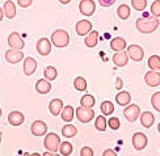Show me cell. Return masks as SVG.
Instances as JSON below:
<instances>
[{
	"instance_id": "1",
	"label": "cell",
	"mask_w": 160,
	"mask_h": 156,
	"mask_svg": "<svg viewBox=\"0 0 160 156\" xmlns=\"http://www.w3.org/2000/svg\"><path fill=\"white\" fill-rule=\"evenodd\" d=\"M160 25V21L158 17H139L137 18V30L141 32L142 34H150L154 33Z\"/></svg>"
},
{
	"instance_id": "2",
	"label": "cell",
	"mask_w": 160,
	"mask_h": 156,
	"mask_svg": "<svg viewBox=\"0 0 160 156\" xmlns=\"http://www.w3.org/2000/svg\"><path fill=\"white\" fill-rule=\"evenodd\" d=\"M50 41H51V45L62 49V47H66L70 43V34L64 29H57L55 32H52Z\"/></svg>"
},
{
	"instance_id": "3",
	"label": "cell",
	"mask_w": 160,
	"mask_h": 156,
	"mask_svg": "<svg viewBox=\"0 0 160 156\" xmlns=\"http://www.w3.org/2000/svg\"><path fill=\"white\" fill-rule=\"evenodd\" d=\"M43 146L48 151L50 152H57L61 146V137L55 133H49L46 134V137L43 139Z\"/></svg>"
},
{
	"instance_id": "4",
	"label": "cell",
	"mask_w": 160,
	"mask_h": 156,
	"mask_svg": "<svg viewBox=\"0 0 160 156\" xmlns=\"http://www.w3.org/2000/svg\"><path fill=\"white\" fill-rule=\"evenodd\" d=\"M75 116L82 123H89V122L95 118V110L93 108H85V106H79L75 110Z\"/></svg>"
},
{
	"instance_id": "5",
	"label": "cell",
	"mask_w": 160,
	"mask_h": 156,
	"mask_svg": "<svg viewBox=\"0 0 160 156\" xmlns=\"http://www.w3.org/2000/svg\"><path fill=\"white\" fill-rule=\"evenodd\" d=\"M148 143V138L147 135L143 134V133H135L132 135V147L135 148L137 151H142L147 147Z\"/></svg>"
},
{
	"instance_id": "6",
	"label": "cell",
	"mask_w": 160,
	"mask_h": 156,
	"mask_svg": "<svg viewBox=\"0 0 160 156\" xmlns=\"http://www.w3.org/2000/svg\"><path fill=\"white\" fill-rule=\"evenodd\" d=\"M8 45L11 49H15V50H22L25 47L24 39L17 32H13L8 36Z\"/></svg>"
},
{
	"instance_id": "7",
	"label": "cell",
	"mask_w": 160,
	"mask_h": 156,
	"mask_svg": "<svg viewBox=\"0 0 160 156\" xmlns=\"http://www.w3.org/2000/svg\"><path fill=\"white\" fill-rule=\"evenodd\" d=\"M123 116L129 122H135L139 118V116H141V108L138 105H134V104L128 105L123 110Z\"/></svg>"
},
{
	"instance_id": "8",
	"label": "cell",
	"mask_w": 160,
	"mask_h": 156,
	"mask_svg": "<svg viewBox=\"0 0 160 156\" xmlns=\"http://www.w3.org/2000/svg\"><path fill=\"white\" fill-rule=\"evenodd\" d=\"M128 54H129V58L131 60H134V62H141L144 57V51L139 45H130L128 47Z\"/></svg>"
},
{
	"instance_id": "9",
	"label": "cell",
	"mask_w": 160,
	"mask_h": 156,
	"mask_svg": "<svg viewBox=\"0 0 160 156\" xmlns=\"http://www.w3.org/2000/svg\"><path fill=\"white\" fill-rule=\"evenodd\" d=\"M30 131H32V135L33 137H43L48 133V126L43 121L38 119V121H34L30 126Z\"/></svg>"
},
{
	"instance_id": "10",
	"label": "cell",
	"mask_w": 160,
	"mask_h": 156,
	"mask_svg": "<svg viewBox=\"0 0 160 156\" xmlns=\"http://www.w3.org/2000/svg\"><path fill=\"white\" fill-rule=\"evenodd\" d=\"M5 60L11 64H16L18 62H21V60H24V53L21 50L9 49L5 51Z\"/></svg>"
},
{
	"instance_id": "11",
	"label": "cell",
	"mask_w": 160,
	"mask_h": 156,
	"mask_svg": "<svg viewBox=\"0 0 160 156\" xmlns=\"http://www.w3.org/2000/svg\"><path fill=\"white\" fill-rule=\"evenodd\" d=\"M37 51L39 55L46 57L51 53V41L49 38H39L37 42Z\"/></svg>"
},
{
	"instance_id": "12",
	"label": "cell",
	"mask_w": 160,
	"mask_h": 156,
	"mask_svg": "<svg viewBox=\"0 0 160 156\" xmlns=\"http://www.w3.org/2000/svg\"><path fill=\"white\" fill-rule=\"evenodd\" d=\"M79 11L84 16H92L96 11V4L93 0H82L79 4Z\"/></svg>"
},
{
	"instance_id": "13",
	"label": "cell",
	"mask_w": 160,
	"mask_h": 156,
	"mask_svg": "<svg viewBox=\"0 0 160 156\" xmlns=\"http://www.w3.org/2000/svg\"><path fill=\"white\" fill-rule=\"evenodd\" d=\"M144 81L148 87H158L160 85V72L151 70L144 75Z\"/></svg>"
},
{
	"instance_id": "14",
	"label": "cell",
	"mask_w": 160,
	"mask_h": 156,
	"mask_svg": "<svg viewBox=\"0 0 160 156\" xmlns=\"http://www.w3.org/2000/svg\"><path fill=\"white\" fill-rule=\"evenodd\" d=\"M37 70V60L32 57L24 58V73L26 76H30Z\"/></svg>"
},
{
	"instance_id": "15",
	"label": "cell",
	"mask_w": 160,
	"mask_h": 156,
	"mask_svg": "<svg viewBox=\"0 0 160 156\" xmlns=\"http://www.w3.org/2000/svg\"><path fill=\"white\" fill-rule=\"evenodd\" d=\"M129 54L128 51H117L114 55H113V63L117 67H125L129 63Z\"/></svg>"
},
{
	"instance_id": "16",
	"label": "cell",
	"mask_w": 160,
	"mask_h": 156,
	"mask_svg": "<svg viewBox=\"0 0 160 156\" xmlns=\"http://www.w3.org/2000/svg\"><path fill=\"white\" fill-rule=\"evenodd\" d=\"M75 30L78 36H87L92 30V23L88 21V20H80L75 26Z\"/></svg>"
},
{
	"instance_id": "17",
	"label": "cell",
	"mask_w": 160,
	"mask_h": 156,
	"mask_svg": "<svg viewBox=\"0 0 160 156\" xmlns=\"http://www.w3.org/2000/svg\"><path fill=\"white\" fill-rule=\"evenodd\" d=\"M24 121H25L24 114L21 112H18V110L11 112L9 116H8V122L12 126H21L24 123Z\"/></svg>"
},
{
	"instance_id": "18",
	"label": "cell",
	"mask_w": 160,
	"mask_h": 156,
	"mask_svg": "<svg viewBox=\"0 0 160 156\" xmlns=\"http://www.w3.org/2000/svg\"><path fill=\"white\" fill-rule=\"evenodd\" d=\"M36 91L39 94H48L51 91V81L46 79H39L36 83Z\"/></svg>"
},
{
	"instance_id": "19",
	"label": "cell",
	"mask_w": 160,
	"mask_h": 156,
	"mask_svg": "<svg viewBox=\"0 0 160 156\" xmlns=\"http://www.w3.org/2000/svg\"><path fill=\"white\" fill-rule=\"evenodd\" d=\"M3 11H4V16L7 18H15L16 17V4L12 2V0H7L4 3V7H3Z\"/></svg>"
},
{
	"instance_id": "20",
	"label": "cell",
	"mask_w": 160,
	"mask_h": 156,
	"mask_svg": "<svg viewBox=\"0 0 160 156\" xmlns=\"http://www.w3.org/2000/svg\"><path fill=\"white\" fill-rule=\"evenodd\" d=\"M63 109V101L61 98H54L50 101L49 104V110L51 113V116H59Z\"/></svg>"
},
{
	"instance_id": "21",
	"label": "cell",
	"mask_w": 160,
	"mask_h": 156,
	"mask_svg": "<svg viewBox=\"0 0 160 156\" xmlns=\"http://www.w3.org/2000/svg\"><path fill=\"white\" fill-rule=\"evenodd\" d=\"M126 46H128V43H126L125 38L122 37H114L112 41H110V49L113 51H123L126 49Z\"/></svg>"
},
{
	"instance_id": "22",
	"label": "cell",
	"mask_w": 160,
	"mask_h": 156,
	"mask_svg": "<svg viewBox=\"0 0 160 156\" xmlns=\"http://www.w3.org/2000/svg\"><path fill=\"white\" fill-rule=\"evenodd\" d=\"M131 101V94L126 91H119L116 94V103L121 106H128Z\"/></svg>"
},
{
	"instance_id": "23",
	"label": "cell",
	"mask_w": 160,
	"mask_h": 156,
	"mask_svg": "<svg viewBox=\"0 0 160 156\" xmlns=\"http://www.w3.org/2000/svg\"><path fill=\"white\" fill-rule=\"evenodd\" d=\"M139 118H141L142 126L146 127V128H150L152 125H154V122H155V117H154V114H152L151 112H143V113H141Z\"/></svg>"
},
{
	"instance_id": "24",
	"label": "cell",
	"mask_w": 160,
	"mask_h": 156,
	"mask_svg": "<svg viewBox=\"0 0 160 156\" xmlns=\"http://www.w3.org/2000/svg\"><path fill=\"white\" fill-rule=\"evenodd\" d=\"M61 117L64 122H71L75 117V109L72 108L71 105H67V106H63V109L61 112Z\"/></svg>"
},
{
	"instance_id": "25",
	"label": "cell",
	"mask_w": 160,
	"mask_h": 156,
	"mask_svg": "<svg viewBox=\"0 0 160 156\" xmlns=\"http://www.w3.org/2000/svg\"><path fill=\"white\" fill-rule=\"evenodd\" d=\"M97 41H98V32L91 30L88 34L85 36L84 43H85V46H88V47H95L97 45Z\"/></svg>"
},
{
	"instance_id": "26",
	"label": "cell",
	"mask_w": 160,
	"mask_h": 156,
	"mask_svg": "<svg viewBox=\"0 0 160 156\" xmlns=\"http://www.w3.org/2000/svg\"><path fill=\"white\" fill-rule=\"evenodd\" d=\"M117 15L121 20H128L131 15V9L128 4H121L117 8Z\"/></svg>"
},
{
	"instance_id": "27",
	"label": "cell",
	"mask_w": 160,
	"mask_h": 156,
	"mask_svg": "<svg viewBox=\"0 0 160 156\" xmlns=\"http://www.w3.org/2000/svg\"><path fill=\"white\" fill-rule=\"evenodd\" d=\"M76 134H78V128L74 125L67 123L62 127V135L66 138H74V137H76Z\"/></svg>"
},
{
	"instance_id": "28",
	"label": "cell",
	"mask_w": 160,
	"mask_h": 156,
	"mask_svg": "<svg viewBox=\"0 0 160 156\" xmlns=\"http://www.w3.org/2000/svg\"><path fill=\"white\" fill-rule=\"evenodd\" d=\"M100 109H101L102 116H112L114 112V104L112 101H102L100 105Z\"/></svg>"
},
{
	"instance_id": "29",
	"label": "cell",
	"mask_w": 160,
	"mask_h": 156,
	"mask_svg": "<svg viewBox=\"0 0 160 156\" xmlns=\"http://www.w3.org/2000/svg\"><path fill=\"white\" fill-rule=\"evenodd\" d=\"M43 76H45L46 80L52 81V80H55L58 78V71H57L55 67L48 66V67H45V70H43Z\"/></svg>"
},
{
	"instance_id": "30",
	"label": "cell",
	"mask_w": 160,
	"mask_h": 156,
	"mask_svg": "<svg viewBox=\"0 0 160 156\" xmlns=\"http://www.w3.org/2000/svg\"><path fill=\"white\" fill-rule=\"evenodd\" d=\"M74 151V146H72L70 142H61V146H59V152L62 156H70Z\"/></svg>"
},
{
	"instance_id": "31",
	"label": "cell",
	"mask_w": 160,
	"mask_h": 156,
	"mask_svg": "<svg viewBox=\"0 0 160 156\" xmlns=\"http://www.w3.org/2000/svg\"><path fill=\"white\" fill-rule=\"evenodd\" d=\"M96 104V98L92 94H84L80 100V106H85V108H93Z\"/></svg>"
},
{
	"instance_id": "32",
	"label": "cell",
	"mask_w": 160,
	"mask_h": 156,
	"mask_svg": "<svg viewBox=\"0 0 160 156\" xmlns=\"http://www.w3.org/2000/svg\"><path fill=\"white\" fill-rule=\"evenodd\" d=\"M95 127L98 131H105L108 128V121H106L105 116H98L95 121Z\"/></svg>"
},
{
	"instance_id": "33",
	"label": "cell",
	"mask_w": 160,
	"mask_h": 156,
	"mask_svg": "<svg viewBox=\"0 0 160 156\" xmlns=\"http://www.w3.org/2000/svg\"><path fill=\"white\" fill-rule=\"evenodd\" d=\"M74 87H75V89L79 91V92L87 91V80H85L83 76H78V78L74 80Z\"/></svg>"
},
{
	"instance_id": "34",
	"label": "cell",
	"mask_w": 160,
	"mask_h": 156,
	"mask_svg": "<svg viewBox=\"0 0 160 156\" xmlns=\"http://www.w3.org/2000/svg\"><path fill=\"white\" fill-rule=\"evenodd\" d=\"M148 67L154 71L160 70V57L159 55H151L148 58Z\"/></svg>"
},
{
	"instance_id": "35",
	"label": "cell",
	"mask_w": 160,
	"mask_h": 156,
	"mask_svg": "<svg viewBox=\"0 0 160 156\" xmlns=\"http://www.w3.org/2000/svg\"><path fill=\"white\" fill-rule=\"evenodd\" d=\"M131 5L135 11L142 12L146 9V7H147V0H131Z\"/></svg>"
},
{
	"instance_id": "36",
	"label": "cell",
	"mask_w": 160,
	"mask_h": 156,
	"mask_svg": "<svg viewBox=\"0 0 160 156\" xmlns=\"http://www.w3.org/2000/svg\"><path fill=\"white\" fill-rule=\"evenodd\" d=\"M151 105L154 106V109L156 112L160 113V92H156L152 94V97H151Z\"/></svg>"
},
{
	"instance_id": "37",
	"label": "cell",
	"mask_w": 160,
	"mask_h": 156,
	"mask_svg": "<svg viewBox=\"0 0 160 156\" xmlns=\"http://www.w3.org/2000/svg\"><path fill=\"white\" fill-rule=\"evenodd\" d=\"M151 15L154 17H160V0H155L151 5Z\"/></svg>"
},
{
	"instance_id": "38",
	"label": "cell",
	"mask_w": 160,
	"mask_h": 156,
	"mask_svg": "<svg viewBox=\"0 0 160 156\" xmlns=\"http://www.w3.org/2000/svg\"><path fill=\"white\" fill-rule=\"evenodd\" d=\"M119 126H121V122H119V118L117 117H110L108 121V127H110L112 130H118Z\"/></svg>"
},
{
	"instance_id": "39",
	"label": "cell",
	"mask_w": 160,
	"mask_h": 156,
	"mask_svg": "<svg viewBox=\"0 0 160 156\" xmlns=\"http://www.w3.org/2000/svg\"><path fill=\"white\" fill-rule=\"evenodd\" d=\"M80 156H93V150L91 147L85 146V147H83L82 150H80Z\"/></svg>"
},
{
	"instance_id": "40",
	"label": "cell",
	"mask_w": 160,
	"mask_h": 156,
	"mask_svg": "<svg viewBox=\"0 0 160 156\" xmlns=\"http://www.w3.org/2000/svg\"><path fill=\"white\" fill-rule=\"evenodd\" d=\"M33 3V0H17V5L21 7V8H28Z\"/></svg>"
},
{
	"instance_id": "41",
	"label": "cell",
	"mask_w": 160,
	"mask_h": 156,
	"mask_svg": "<svg viewBox=\"0 0 160 156\" xmlns=\"http://www.w3.org/2000/svg\"><path fill=\"white\" fill-rule=\"evenodd\" d=\"M98 3L101 7H110L116 3V0H98Z\"/></svg>"
},
{
	"instance_id": "42",
	"label": "cell",
	"mask_w": 160,
	"mask_h": 156,
	"mask_svg": "<svg viewBox=\"0 0 160 156\" xmlns=\"http://www.w3.org/2000/svg\"><path fill=\"white\" fill-rule=\"evenodd\" d=\"M102 156H117V152L113 151V150H110V148H108V150H105V151L102 152Z\"/></svg>"
},
{
	"instance_id": "43",
	"label": "cell",
	"mask_w": 160,
	"mask_h": 156,
	"mask_svg": "<svg viewBox=\"0 0 160 156\" xmlns=\"http://www.w3.org/2000/svg\"><path fill=\"white\" fill-rule=\"evenodd\" d=\"M122 87H123V81L121 78H117V81H116V88L118 91H121L122 89Z\"/></svg>"
},
{
	"instance_id": "44",
	"label": "cell",
	"mask_w": 160,
	"mask_h": 156,
	"mask_svg": "<svg viewBox=\"0 0 160 156\" xmlns=\"http://www.w3.org/2000/svg\"><path fill=\"white\" fill-rule=\"evenodd\" d=\"M42 156H59V155H58L57 152H50V151H46V152H45Z\"/></svg>"
},
{
	"instance_id": "45",
	"label": "cell",
	"mask_w": 160,
	"mask_h": 156,
	"mask_svg": "<svg viewBox=\"0 0 160 156\" xmlns=\"http://www.w3.org/2000/svg\"><path fill=\"white\" fill-rule=\"evenodd\" d=\"M3 18H4V11L3 8H0V21H3Z\"/></svg>"
},
{
	"instance_id": "46",
	"label": "cell",
	"mask_w": 160,
	"mask_h": 156,
	"mask_svg": "<svg viewBox=\"0 0 160 156\" xmlns=\"http://www.w3.org/2000/svg\"><path fill=\"white\" fill-rule=\"evenodd\" d=\"M71 2V0H59V3L61 4H68Z\"/></svg>"
},
{
	"instance_id": "47",
	"label": "cell",
	"mask_w": 160,
	"mask_h": 156,
	"mask_svg": "<svg viewBox=\"0 0 160 156\" xmlns=\"http://www.w3.org/2000/svg\"><path fill=\"white\" fill-rule=\"evenodd\" d=\"M29 156H42V155H39L38 152H34V153H30Z\"/></svg>"
},
{
	"instance_id": "48",
	"label": "cell",
	"mask_w": 160,
	"mask_h": 156,
	"mask_svg": "<svg viewBox=\"0 0 160 156\" xmlns=\"http://www.w3.org/2000/svg\"><path fill=\"white\" fill-rule=\"evenodd\" d=\"M2 137H3V133L0 131V143H2Z\"/></svg>"
},
{
	"instance_id": "49",
	"label": "cell",
	"mask_w": 160,
	"mask_h": 156,
	"mask_svg": "<svg viewBox=\"0 0 160 156\" xmlns=\"http://www.w3.org/2000/svg\"><path fill=\"white\" fill-rule=\"evenodd\" d=\"M158 131H159V134H160V123H159V126H158Z\"/></svg>"
},
{
	"instance_id": "50",
	"label": "cell",
	"mask_w": 160,
	"mask_h": 156,
	"mask_svg": "<svg viewBox=\"0 0 160 156\" xmlns=\"http://www.w3.org/2000/svg\"><path fill=\"white\" fill-rule=\"evenodd\" d=\"M2 114H3V110H2V109H0V117H2Z\"/></svg>"
},
{
	"instance_id": "51",
	"label": "cell",
	"mask_w": 160,
	"mask_h": 156,
	"mask_svg": "<svg viewBox=\"0 0 160 156\" xmlns=\"http://www.w3.org/2000/svg\"><path fill=\"white\" fill-rule=\"evenodd\" d=\"M17 156H18V155H17ZM24 156H29V153H25V155H24Z\"/></svg>"
}]
</instances>
